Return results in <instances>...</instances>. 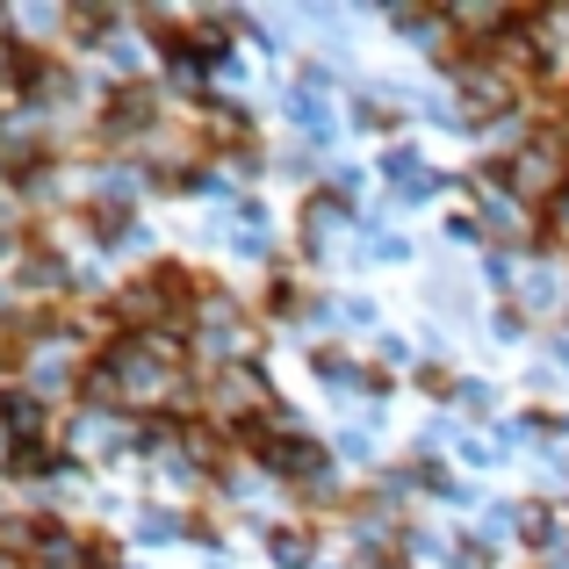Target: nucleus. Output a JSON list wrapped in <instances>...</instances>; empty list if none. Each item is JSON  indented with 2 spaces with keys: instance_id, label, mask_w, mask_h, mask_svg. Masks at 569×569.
<instances>
[{
  "instance_id": "obj_1",
  "label": "nucleus",
  "mask_w": 569,
  "mask_h": 569,
  "mask_svg": "<svg viewBox=\"0 0 569 569\" xmlns=\"http://www.w3.org/2000/svg\"><path fill=\"white\" fill-rule=\"evenodd\" d=\"M505 173H512V194L533 209H556L569 194V138L556 123H533L527 138H519V152L505 159Z\"/></svg>"
},
{
  "instance_id": "obj_7",
  "label": "nucleus",
  "mask_w": 569,
  "mask_h": 569,
  "mask_svg": "<svg viewBox=\"0 0 569 569\" xmlns=\"http://www.w3.org/2000/svg\"><path fill=\"white\" fill-rule=\"evenodd\" d=\"M87 223H94V238H116V223H130V209H116V202H87Z\"/></svg>"
},
{
  "instance_id": "obj_4",
  "label": "nucleus",
  "mask_w": 569,
  "mask_h": 569,
  "mask_svg": "<svg viewBox=\"0 0 569 569\" xmlns=\"http://www.w3.org/2000/svg\"><path fill=\"white\" fill-rule=\"evenodd\" d=\"M109 130H152V87H116L109 94Z\"/></svg>"
},
{
  "instance_id": "obj_5",
  "label": "nucleus",
  "mask_w": 569,
  "mask_h": 569,
  "mask_svg": "<svg viewBox=\"0 0 569 569\" xmlns=\"http://www.w3.org/2000/svg\"><path fill=\"white\" fill-rule=\"evenodd\" d=\"M80 556H87V569H116V562H123V548H116L109 533H80Z\"/></svg>"
},
{
  "instance_id": "obj_2",
  "label": "nucleus",
  "mask_w": 569,
  "mask_h": 569,
  "mask_svg": "<svg viewBox=\"0 0 569 569\" xmlns=\"http://www.w3.org/2000/svg\"><path fill=\"white\" fill-rule=\"evenodd\" d=\"M527 94V80L519 72H505L498 58H476L469 72H461V109H469V123H490V116H512Z\"/></svg>"
},
{
  "instance_id": "obj_3",
  "label": "nucleus",
  "mask_w": 569,
  "mask_h": 569,
  "mask_svg": "<svg viewBox=\"0 0 569 569\" xmlns=\"http://www.w3.org/2000/svg\"><path fill=\"white\" fill-rule=\"evenodd\" d=\"M29 339H37V318H0V382H14L29 368Z\"/></svg>"
},
{
  "instance_id": "obj_6",
  "label": "nucleus",
  "mask_w": 569,
  "mask_h": 569,
  "mask_svg": "<svg viewBox=\"0 0 569 569\" xmlns=\"http://www.w3.org/2000/svg\"><path fill=\"white\" fill-rule=\"evenodd\" d=\"M267 289H274V296H267V310H303V303H310V296H303V281H289V274H274Z\"/></svg>"
}]
</instances>
